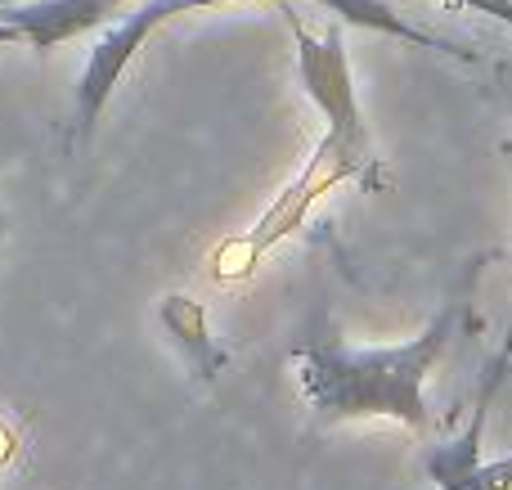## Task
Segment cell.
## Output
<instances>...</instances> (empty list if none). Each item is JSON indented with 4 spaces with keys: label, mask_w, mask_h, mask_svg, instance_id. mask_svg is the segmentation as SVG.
<instances>
[{
    "label": "cell",
    "mask_w": 512,
    "mask_h": 490,
    "mask_svg": "<svg viewBox=\"0 0 512 490\" xmlns=\"http://www.w3.org/2000/svg\"><path fill=\"white\" fill-rule=\"evenodd\" d=\"M508 158H512V144H508ZM504 342H508V347H512V324H508V333H504Z\"/></svg>",
    "instance_id": "11"
},
{
    "label": "cell",
    "mask_w": 512,
    "mask_h": 490,
    "mask_svg": "<svg viewBox=\"0 0 512 490\" xmlns=\"http://www.w3.org/2000/svg\"><path fill=\"white\" fill-rule=\"evenodd\" d=\"M436 490H512V455L504 459H481V464L463 468L459 477H450Z\"/></svg>",
    "instance_id": "7"
},
{
    "label": "cell",
    "mask_w": 512,
    "mask_h": 490,
    "mask_svg": "<svg viewBox=\"0 0 512 490\" xmlns=\"http://www.w3.org/2000/svg\"><path fill=\"white\" fill-rule=\"evenodd\" d=\"M162 324H167V333L185 347V356H189V365L198 369V378H216L225 365H230V356L207 338V315L194 297L171 293L167 302H162Z\"/></svg>",
    "instance_id": "6"
},
{
    "label": "cell",
    "mask_w": 512,
    "mask_h": 490,
    "mask_svg": "<svg viewBox=\"0 0 512 490\" xmlns=\"http://www.w3.org/2000/svg\"><path fill=\"white\" fill-rule=\"evenodd\" d=\"M18 446H23V423L0 414V468H9V459L18 455Z\"/></svg>",
    "instance_id": "8"
},
{
    "label": "cell",
    "mask_w": 512,
    "mask_h": 490,
    "mask_svg": "<svg viewBox=\"0 0 512 490\" xmlns=\"http://www.w3.org/2000/svg\"><path fill=\"white\" fill-rule=\"evenodd\" d=\"M14 41H23V36H18V27H9L5 18H0V45H14Z\"/></svg>",
    "instance_id": "10"
},
{
    "label": "cell",
    "mask_w": 512,
    "mask_h": 490,
    "mask_svg": "<svg viewBox=\"0 0 512 490\" xmlns=\"http://www.w3.org/2000/svg\"><path fill=\"white\" fill-rule=\"evenodd\" d=\"M292 41H297V77L306 86L310 104L324 113V131L337 135H369L360 113V95H355V77H351V59H346L342 32L328 27L324 36H315L301 18L288 14Z\"/></svg>",
    "instance_id": "4"
},
{
    "label": "cell",
    "mask_w": 512,
    "mask_h": 490,
    "mask_svg": "<svg viewBox=\"0 0 512 490\" xmlns=\"http://www.w3.org/2000/svg\"><path fill=\"white\" fill-rule=\"evenodd\" d=\"M508 108H512V99H508Z\"/></svg>",
    "instance_id": "13"
},
{
    "label": "cell",
    "mask_w": 512,
    "mask_h": 490,
    "mask_svg": "<svg viewBox=\"0 0 512 490\" xmlns=\"http://www.w3.org/2000/svg\"><path fill=\"white\" fill-rule=\"evenodd\" d=\"M373 171H378V158L369 149V135H337V131H324V140L315 144V153L306 158V167L297 171L288 189L274 198V207L252 225L248 234L230 239L225 248L212 252V270L216 279H243L252 275V266L274 248L283 243L288 234H297L306 225L310 207L328 194V189L346 185V180H360V185H373Z\"/></svg>",
    "instance_id": "2"
},
{
    "label": "cell",
    "mask_w": 512,
    "mask_h": 490,
    "mask_svg": "<svg viewBox=\"0 0 512 490\" xmlns=\"http://www.w3.org/2000/svg\"><path fill=\"white\" fill-rule=\"evenodd\" d=\"M207 5H239V0H135L113 27L95 41L86 59V72L77 81V126H72V140H90L99 126V113L113 99L117 81L126 77L131 59L144 50L158 27H167L171 18L189 14V9H207Z\"/></svg>",
    "instance_id": "3"
},
{
    "label": "cell",
    "mask_w": 512,
    "mask_h": 490,
    "mask_svg": "<svg viewBox=\"0 0 512 490\" xmlns=\"http://www.w3.org/2000/svg\"><path fill=\"white\" fill-rule=\"evenodd\" d=\"M0 234H5V216H0Z\"/></svg>",
    "instance_id": "12"
},
{
    "label": "cell",
    "mask_w": 512,
    "mask_h": 490,
    "mask_svg": "<svg viewBox=\"0 0 512 490\" xmlns=\"http://www.w3.org/2000/svg\"><path fill=\"white\" fill-rule=\"evenodd\" d=\"M459 306H445L418 338L396 347H346L337 338H310L292 351V369L306 405L324 423L391 419L409 432H427V378L454 342Z\"/></svg>",
    "instance_id": "1"
},
{
    "label": "cell",
    "mask_w": 512,
    "mask_h": 490,
    "mask_svg": "<svg viewBox=\"0 0 512 490\" xmlns=\"http://www.w3.org/2000/svg\"><path fill=\"white\" fill-rule=\"evenodd\" d=\"M445 5L472 9V14H490V18H499V23L512 27V0H445Z\"/></svg>",
    "instance_id": "9"
},
{
    "label": "cell",
    "mask_w": 512,
    "mask_h": 490,
    "mask_svg": "<svg viewBox=\"0 0 512 490\" xmlns=\"http://www.w3.org/2000/svg\"><path fill=\"white\" fill-rule=\"evenodd\" d=\"M315 5L328 9V14H337L342 23L364 27V32H378V36H391V41L418 45V50L445 54V59H454V63H468V68H477V63H481L477 50H463V45H454V41H445V36L427 32L423 23H409L396 5H387V0H315Z\"/></svg>",
    "instance_id": "5"
}]
</instances>
